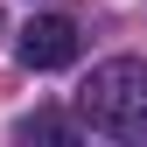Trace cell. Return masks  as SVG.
Listing matches in <instances>:
<instances>
[{
	"instance_id": "6da1fadb",
	"label": "cell",
	"mask_w": 147,
	"mask_h": 147,
	"mask_svg": "<svg viewBox=\"0 0 147 147\" xmlns=\"http://www.w3.org/2000/svg\"><path fill=\"white\" fill-rule=\"evenodd\" d=\"M77 112L84 126L112 140H147V56H112L77 84Z\"/></svg>"
},
{
	"instance_id": "7a4b0ae2",
	"label": "cell",
	"mask_w": 147,
	"mask_h": 147,
	"mask_svg": "<svg viewBox=\"0 0 147 147\" xmlns=\"http://www.w3.org/2000/svg\"><path fill=\"white\" fill-rule=\"evenodd\" d=\"M14 56L28 70H63V63H77V28H70L63 14H35V21H21Z\"/></svg>"
},
{
	"instance_id": "3957f363",
	"label": "cell",
	"mask_w": 147,
	"mask_h": 147,
	"mask_svg": "<svg viewBox=\"0 0 147 147\" xmlns=\"http://www.w3.org/2000/svg\"><path fill=\"white\" fill-rule=\"evenodd\" d=\"M14 133H21V140H70V119H56V112H28Z\"/></svg>"
}]
</instances>
